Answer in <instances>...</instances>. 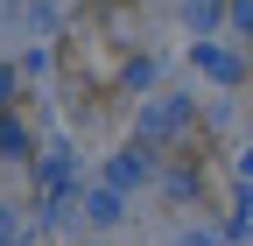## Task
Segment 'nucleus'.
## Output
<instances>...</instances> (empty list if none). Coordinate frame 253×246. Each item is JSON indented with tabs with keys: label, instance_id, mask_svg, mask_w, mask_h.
Masks as SVG:
<instances>
[{
	"label": "nucleus",
	"instance_id": "obj_1",
	"mask_svg": "<svg viewBox=\"0 0 253 246\" xmlns=\"http://www.w3.org/2000/svg\"><path fill=\"white\" fill-rule=\"evenodd\" d=\"M0 246H7V218H0Z\"/></svg>",
	"mask_w": 253,
	"mask_h": 246
}]
</instances>
